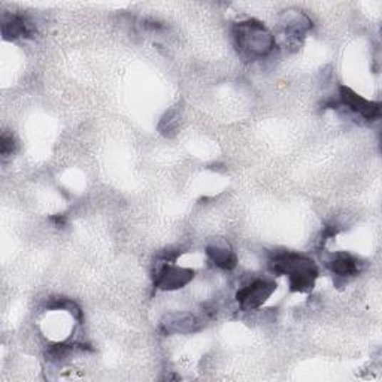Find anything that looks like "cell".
<instances>
[{
	"label": "cell",
	"instance_id": "cell-1",
	"mask_svg": "<svg viewBox=\"0 0 382 382\" xmlns=\"http://www.w3.org/2000/svg\"><path fill=\"white\" fill-rule=\"evenodd\" d=\"M270 270L290 279V290L294 293H306L312 290L318 277V269L311 259L294 252H282L269 263Z\"/></svg>",
	"mask_w": 382,
	"mask_h": 382
},
{
	"label": "cell",
	"instance_id": "cell-2",
	"mask_svg": "<svg viewBox=\"0 0 382 382\" xmlns=\"http://www.w3.org/2000/svg\"><path fill=\"white\" fill-rule=\"evenodd\" d=\"M233 36L237 50L252 60L266 57L275 48V38L257 20L237 23L233 27Z\"/></svg>",
	"mask_w": 382,
	"mask_h": 382
},
{
	"label": "cell",
	"instance_id": "cell-3",
	"mask_svg": "<svg viewBox=\"0 0 382 382\" xmlns=\"http://www.w3.org/2000/svg\"><path fill=\"white\" fill-rule=\"evenodd\" d=\"M277 290V284L267 279H256L239 290L236 299L244 309H257Z\"/></svg>",
	"mask_w": 382,
	"mask_h": 382
},
{
	"label": "cell",
	"instance_id": "cell-4",
	"mask_svg": "<svg viewBox=\"0 0 382 382\" xmlns=\"http://www.w3.org/2000/svg\"><path fill=\"white\" fill-rule=\"evenodd\" d=\"M193 278H195V272L191 269L166 264L158 270L154 285L157 286V289L170 291V290L182 289V286L187 285Z\"/></svg>",
	"mask_w": 382,
	"mask_h": 382
},
{
	"label": "cell",
	"instance_id": "cell-5",
	"mask_svg": "<svg viewBox=\"0 0 382 382\" xmlns=\"http://www.w3.org/2000/svg\"><path fill=\"white\" fill-rule=\"evenodd\" d=\"M339 96H341V100L345 106H348L349 109L353 110V113L358 114L364 120H369V121L375 120L381 114V103L371 102L368 99L361 98V96H358L351 88L342 86L339 88Z\"/></svg>",
	"mask_w": 382,
	"mask_h": 382
},
{
	"label": "cell",
	"instance_id": "cell-6",
	"mask_svg": "<svg viewBox=\"0 0 382 382\" xmlns=\"http://www.w3.org/2000/svg\"><path fill=\"white\" fill-rule=\"evenodd\" d=\"M281 24L289 38H304L306 31L312 27L311 20L300 11H286L282 15Z\"/></svg>",
	"mask_w": 382,
	"mask_h": 382
},
{
	"label": "cell",
	"instance_id": "cell-7",
	"mask_svg": "<svg viewBox=\"0 0 382 382\" xmlns=\"http://www.w3.org/2000/svg\"><path fill=\"white\" fill-rule=\"evenodd\" d=\"M2 33L6 39L31 38V35H33V27H31L30 23L24 17H21V15H9V17H4Z\"/></svg>",
	"mask_w": 382,
	"mask_h": 382
},
{
	"label": "cell",
	"instance_id": "cell-8",
	"mask_svg": "<svg viewBox=\"0 0 382 382\" xmlns=\"http://www.w3.org/2000/svg\"><path fill=\"white\" fill-rule=\"evenodd\" d=\"M329 267L334 275L341 278L354 277L358 274V262L351 256V254L346 252L334 254L333 259L329 262Z\"/></svg>",
	"mask_w": 382,
	"mask_h": 382
},
{
	"label": "cell",
	"instance_id": "cell-9",
	"mask_svg": "<svg viewBox=\"0 0 382 382\" xmlns=\"http://www.w3.org/2000/svg\"><path fill=\"white\" fill-rule=\"evenodd\" d=\"M162 329L166 333H190L197 330V320L195 315L177 314L167 316V320L162 323Z\"/></svg>",
	"mask_w": 382,
	"mask_h": 382
},
{
	"label": "cell",
	"instance_id": "cell-10",
	"mask_svg": "<svg viewBox=\"0 0 382 382\" xmlns=\"http://www.w3.org/2000/svg\"><path fill=\"white\" fill-rule=\"evenodd\" d=\"M206 254L211 259V262L224 270H232L236 267V256L233 251L226 244H215L208 247Z\"/></svg>",
	"mask_w": 382,
	"mask_h": 382
},
{
	"label": "cell",
	"instance_id": "cell-11",
	"mask_svg": "<svg viewBox=\"0 0 382 382\" xmlns=\"http://www.w3.org/2000/svg\"><path fill=\"white\" fill-rule=\"evenodd\" d=\"M15 150V140L9 135H2V139H0V151H2L4 157H8L14 153Z\"/></svg>",
	"mask_w": 382,
	"mask_h": 382
}]
</instances>
